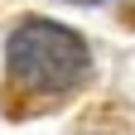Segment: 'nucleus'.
<instances>
[{
	"label": "nucleus",
	"instance_id": "1",
	"mask_svg": "<svg viewBox=\"0 0 135 135\" xmlns=\"http://www.w3.org/2000/svg\"><path fill=\"white\" fill-rule=\"evenodd\" d=\"M5 68H10V82L24 97H58V92L82 82V73H87V44L63 24L24 20L5 44Z\"/></svg>",
	"mask_w": 135,
	"mask_h": 135
},
{
	"label": "nucleus",
	"instance_id": "2",
	"mask_svg": "<svg viewBox=\"0 0 135 135\" xmlns=\"http://www.w3.org/2000/svg\"><path fill=\"white\" fill-rule=\"evenodd\" d=\"M77 5H92V0H77Z\"/></svg>",
	"mask_w": 135,
	"mask_h": 135
}]
</instances>
